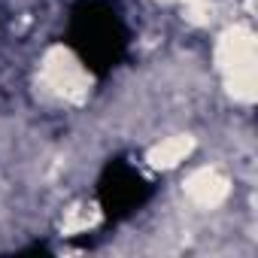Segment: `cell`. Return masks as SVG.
I'll return each instance as SVG.
<instances>
[{
  "label": "cell",
  "instance_id": "3957f363",
  "mask_svg": "<svg viewBox=\"0 0 258 258\" xmlns=\"http://www.w3.org/2000/svg\"><path fill=\"white\" fill-rule=\"evenodd\" d=\"M231 191V182L216 170V167H201L195 170L188 179H185V198L204 210H213L219 207Z\"/></svg>",
  "mask_w": 258,
  "mask_h": 258
},
{
  "label": "cell",
  "instance_id": "7a4b0ae2",
  "mask_svg": "<svg viewBox=\"0 0 258 258\" xmlns=\"http://www.w3.org/2000/svg\"><path fill=\"white\" fill-rule=\"evenodd\" d=\"M216 64L225 73V79L243 76V73H255V34L249 28H240V25L228 28L219 37Z\"/></svg>",
  "mask_w": 258,
  "mask_h": 258
},
{
  "label": "cell",
  "instance_id": "6da1fadb",
  "mask_svg": "<svg viewBox=\"0 0 258 258\" xmlns=\"http://www.w3.org/2000/svg\"><path fill=\"white\" fill-rule=\"evenodd\" d=\"M40 79L52 94H58L61 100H70V103H82L88 97V91H91L88 70L64 46H55V49L46 52L43 67H40Z\"/></svg>",
  "mask_w": 258,
  "mask_h": 258
},
{
  "label": "cell",
  "instance_id": "5b68a950",
  "mask_svg": "<svg viewBox=\"0 0 258 258\" xmlns=\"http://www.w3.org/2000/svg\"><path fill=\"white\" fill-rule=\"evenodd\" d=\"M97 219H100V213L94 210V207H88V204H79V207H73V210H67V219H64V234H79V231H88L91 225H97Z\"/></svg>",
  "mask_w": 258,
  "mask_h": 258
},
{
  "label": "cell",
  "instance_id": "8992f818",
  "mask_svg": "<svg viewBox=\"0 0 258 258\" xmlns=\"http://www.w3.org/2000/svg\"><path fill=\"white\" fill-rule=\"evenodd\" d=\"M182 4H188V0H182Z\"/></svg>",
  "mask_w": 258,
  "mask_h": 258
},
{
  "label": "cell",
  "instance_id": "277c9868",
  "mask_svg": "<svg viewBox=\"0 0 258 258\" xmlns=\"http://www.w3.org/2000/svg\"><path fill=\"white\" fill-rule=\"evenodd\" d=\"M191 149H195V137L176 134V137H167V140L155 143V146L149 149L146 161H149V167H155V170H170V167L182 164V161L191 155Z\"/></svg>",
  "mask_w": 258,
  "mask_h": 258
}]
</instances>
